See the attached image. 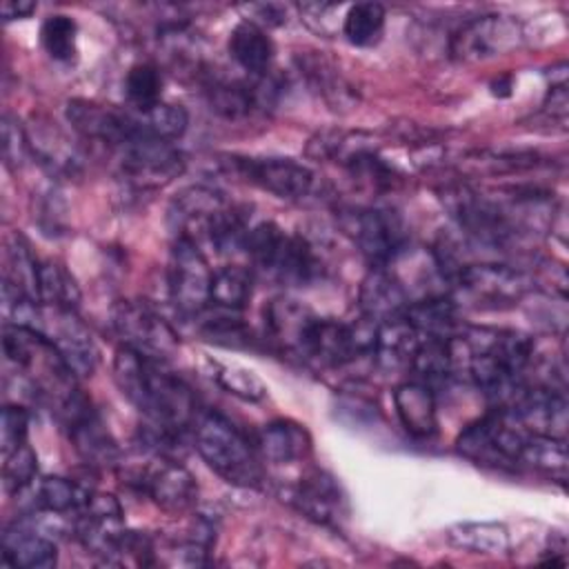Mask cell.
<instances>
[{
  "label": "cell",
  "mask_w": 569,
  "mask_h": 569,
  "mask_svg": "<svg viewBox=\"0 0 569 569\" xmlns=\"http://www.w3.org/2000/svg\"><path fill=\"white\" fill-rule=\"evenodd\" d=\"M113 380L122 396L149 418L151 427L178 438L193 427L196 398L178 376L162 369V362L120 347L113 358Z\"/></svg>",
  "instance_id": "6da1fadb"
},
{
  "label": "cell",
  "mask_w": 569,
  "mask_h": 569,
  "mask_svg": "<svg viewBox=\"0 0 569 569\" xmlns=\"http://www.w3.org/2000/svg\"><path fill=\"white\" fill-rule=\"evenodd\" d=\"M244 251L251 264L287 287H307L320 276V258L313 244L298 233H284L276 222L249 229Z\"/></svg>",
  "instance_id": "7a4b0ae2"
},
{
  "label": "cell",
  "mask_w": 569,
  "mask_h": 569,
  "mask_svg": "<svg viewBox=\"0 0 569 569\" xmlns=\"http://www.w3.org/2000/svg\"><path fill=\"white\" fill-rule=\"evenodd\" d=\"M193 440L202 460L229 485L256 487L262 469L251 440L222 413L202 411L193 422Z\"/></svg>",
  "instance_id": "3957f363"
},
{
  "label": "cell",
  "mask_w": 569,
  "mask_h": 569,
  "mask_svg": "<svg viewBox=\"0 0 569 569\" xmlns=\"http://www.w3.org/2000/svg\"><path fill=\"white\" fill-rule=\"evenodd\" d=\"M529 429L509 411L493 407L487 416L469 425L456 440L458 451L485 467H520Z\"/></svg>",
  "instance_id": "277c9868"
},
{
  "label": "cell",
  "mask_w": 569,
  "mask_h": 569,
  "mask_svg": "<svg viewBox=\"0 0 569 569\" xmlns=\"http://www.w3.org/2000/svg\"><path fill=\"white\" fill-rule=\"evenodd\" d=\"M340 224L371 267H389L409 242L405 220L398 211L387 207L342 211Z\"/></svg>",
  "instance_id": "5b68a950"
},
{
  "label": "cell",
  "mask_w": 569,
  "mask_h": 569,
  "mask_svg": "<svg viewBox=\"0 0 569 569\" xmlns=\"http://www.w3.org/2000/svg\"><path fill=\"white\" fill-rule=\"evenodd\" d=\"M111 327L122 340V347H129L151 360L162 362L178 349V333L147 302L118 300L111 309Z\"/></svg>",
  "instance_id": "8992f818"
},
{
  "label": "cell",
  "mask_w": 569,
  "mask_h": 569,
  "mask_svg": "<svg viewBox=\"0 0 569 569\" xmlns=\"http://www.w3.org/2000/svg\"><path fill=\"white\" fill-rule=\"evenodd\" d=\"M211 278L213 271L200 247L189 238L176 236L169 253L167 289L173 307L182 316H198L209 307Z\"/></svg>",
  "instance_id": "52a82bcc"
},
{
  "label": "cell",
  "mask_w": 569,
  "mask_h": 569,
  "mask_svg": "<svg viewBox=\"0 0 569 569\" xmlns=\"http://www.w3.org/2000/svg\"><path fill=\"white\" fill-rule=\"evenodd\" d=\"M456 291L476 307H509L529 291V278L511 264L465 262L451 278Z\"/></svg>",
  "instance_id": "ba28073f"
},
{
  "label": "cell",
  "mask_w": 569,
  "mask_h": 569,
  "mask_svg": "<svg viewBox=\"0 0 569 569\" xmlns=\"http://www.w3.org/2000/svg\"><path fill=\"white\" fill-rule=\"evenodd\" d=\"M124 178L138 187H160L182 173V153L164 140L142 131L133 133L116 149Z\"/></svg>",
  "instance_id": "9c48e42d"
},
{
  "label": "cell",
  "mask_w": 569,
  "mask_h": 569,
  "mask_svg": "<svg viewBox=\"0 0 569 569\" xmlns=\"http://www.w3.org/2000/svg\"><path fill=\"white\" fill-rule=\"evenodd\" d=\"M229 167L247 182L282 200H302L313 191V171L293 158H229Z\"/></svg>",
  "instance_id": "30bf717a"
},
{
  "label": "cell",
  "mask_w": 569,
  "mask_h": 569,
  "mask_svg": "<svg viewBox=\"0 0 569 569\" xmlns=\"http://www.w3.org/2000/svg\"><path fill=\"white\" fill-rule=\"evenodd\" d=\"M62 425L67 427L69 440L76 449V453L93 467L113 465L120 456V449L116 440L111 438L109 429L91 407V402L78 393L73 400L64 405V409L58 413Z\"/></svg>",
  "instance_id": "8fae6325"
},
{
  "label": "cell",
  "mask_w": 569,
  "mask_h": 569,
  "mask_svg": "<svg viewBox=\"0 0 569 569\" xmlns=\"http://www.w3.org/2000/svg\"><path fill=\"white\" fill-rule=\"evenodd\" d=\"M522 40L520 24L500 13L469 20L451 40V53L465 62L489 60L516 49Z\"/></svg>",
  "instance_id": "7c38bea8"
},
{
  "label": "cell",
  "mask_w": 569,
  "mask_h": 569,
  "mask_svg": "<svg viewBox=\"0 0 569 569\" xmlns=\"http://www.w3.org/2000/svg\"><path fill=\"white\" fill-rule=\"evenodd\" d=\"M47 309L51 316L44 313L42 333L53 342L76 378L91 376L98 365V349L91 331L78 318L76 309Z\"/></svg>",
  "instance_id": "4fadbf2b"
},
{
  "label": "cell",
  "mask_w": 569,
  "mask_h": 569,
  "mask_svg": "<svg viewBox=\"0 0 569 569\" xmlns=\"http://www.w3.org/2000/svg\"><path fill=\"white\" fill-rule=\"evenodd\" d=\"M67 120L80 136L102 142L113 151L140 131L131 111L113 109L111 104H100L84 98H73L67 102Z\"/></svg>",
  "instance_id": "5bb4252c"
},
{
  "label": "cell",
  "mask_w": 569,
  "mask_h": 569,
  "mask_svg": "<svg viewBox=\"0 0 569 569\" xmlns=\"http://www.w3.org/2000/svg\"><path fill=\"white\" fill-rule=\"evenodd\" d=\"M144 493L169 513H184L198 500V485L189 469L176 460L160 458L140 473Z\"/></svg>",
  "instance_id": "9a60e30c"
},
{
  "label": "cell",
  "mask_w": 569,
  "mask_h": 569,
  "mask_svg": "<svg viewBox=\"0 0 569 569\" xmlns=\"http://www.w3.org/2000/svg\"><path fill=\"white\" fill-rule=\"evenodd\" d=\"M318 316L291 298H276L264 307V336L269 342L291 356H307V345Z\"/></svg>",
  "instance_id": "2e32d148"
},
{
  "label": "cell",
  "mask_w": 569,
  "mask_h": 569,
  "mask_svg": "<svg viewBox=\"0 0 569 569\" xmlns=\"http://www.w3.org/2000/svg\"><path fill=\"white\" fill-rule=\"evenodd\" d=\"M229 202L222 193L209 187H187L176 196L169 207V222L176 236L189 238L198 244V238L207 240L209 227Z\"/></svg>",
  "instance_id": "e0dca14e"
},
{
  "label": "cell",
  "mask_w": 569,
  "mask_h": 569,
  "mask_svg": "<svg viewBox=\"0 0 569 569\" xmlns=\"http://www.w3.org/2000/svg\"><path fill=\"white\" fill-rule=\"evenodd\" d=\"M289 500L311 520L322 525H336L345 516V496L338 487V482L316 469L309 476H305L289 493Z\"/></svg>",
  "instance_id": "ac0fdd59"
},
{
  "label": "cell",
  "mask_w": 569,
  "mask_h": 569,
  "mask_svg": "<svg viewBox=\"0 0 569 569\" xmlns=\"http://www.w3.org/2000/svg\"><path fill=\"white\" fill-rule=\"evenodd\" d=\"M358 305L362 316L373 322H385L405 313L409 298L400 278L387 267H371L365 276L358 293Z\"/></svg>",
  "instance_id": "d6986e66"
},
{
  "label": "cell",
  "mask_w": 569,
  "mask_h": 569,
  "mask_svg": "<svg viewBox=\"0 0 569 569\" xmlns=\"http://www.w3.org/2000/svg\"><path fill=\"white\" fill-rule=\"evenodd\" d=\"M420 340H422V333L405 316H398V318L378 322L371 356L382 371L411 369Z\"/></svg>",
  "instance_id": "ffe728a7"
},
{
  "label": "cell",
  "mask_w": 569,
  "mask_h": 569,
  "mask_svg": "<svg viewBox=\"0 0 569 569\" xmlns=\"http://www.w3.org/2000/svg\"><path fill=\"white\" fill-rule=\"evenodd\" d=\"M2 560L11 567L49 569L58 562V549L51 538L27 522H13L2 531Z\"/></svg>",
  "instance_id": "44dd1931"
},
{
  "label": "cell",
  "mask_w": 569,
  "mask_h": 569,
  "mask_svg": "<svg viewBox=\"0 0 569 569\" xmlns=\"http://www.w3.org/2000/svg\"><path fill=\"white\" fill-rule=\"evenodd\" d=\"M393 407L400 425L413 438H431L438 431L436 398L429 385L420 380L398 385L393 389Z\"/></svg>",
  "instance_id": "7402d4cb"
},
{
  "label": "cell",
  "mask_w": 569,
  "mask_h": 569,
  "mask_svg": "<svg viewBox=\"0 0 569 569\" xmlns=\"http://www.w3.org/2000/svg\"><path fill=\"white\" fill-rule=\"evenodd\" d=\"M256 445L269 462L289 465L309 453L311 438L302 425L280 418L260 429Z\"/></svg>",
  "instance_id": "603a6c76"
},
{
  "label": "cell",
  "mask_w": 569,
  "mask_h": 569,
  "mask_svg": "<svg viewBox=\"0 0 569 569\" xmlns=\"http://www.w3.org/2000/svg\"><path fill=\"white\" fill-rule=\"evenodd\" d=\"M402 316L427 338L453 340L458 336V313L451 298L429 296L418 302H409Z\"/></svg>",
  "instance_id": "cb8c5ba5"
},
{
  "label": "cell",
  "mask_w": 569,
  "mask_h": 569,
  "mask_svg": "<svg viewBox=\"0 0 569 569\" xmlns=\"http://www.w3.org/2000/svg\"><path fill=\"white\" fill-rule=\"evenodd\" d=\"M229 53L247 73L264 76L273 58V42L262 27L244 20L229 36Z\"/></svg>",
  "instance_id": "d4e9b609"
},
{
  "label": "cell",
  "mask_w": 569,
  "mask_h": 569,
  "mask_svg": "<svg viewBox=\"0 0 569 569\" xmlns=\"http://www.w3.org/2000/svg\"><path fill=\"white\" fill-rule=\"evenodd\" d=\"M4 282L13 284L18 291L40 302V262L36 260L27 238L20 233H11L4 242Z\"/></svg>",
  "instance_id": "484cf974"
},
{
  "label": "cell",
  "mask_w": 569,
  "mask_h": 569,
  "mask_svg": "<svg viewBox=\"0 0 569 569\" xmlns=\"http://www.w3.org/2000/svg\"><path fill=\"white\" fill-rule=\"evenodd\" d=\"M447 540L469 553L496 556L509 549V533L500 522H458L447 529Z\"/></svg>",
  "instance_id": "4316f807"
},
{
  "label": "cell",
  "mask_w": 569,
  "mask_h": 569,
  "mask_svg": "<svg viewBox=\"0 0 569 569\" xmlns=\"http://www.w3.org/2000/svg\"><path fill=\"white\" fill-rule=\"evenodd\" d=\"M251 284L253 276L249 269L238 264H227L218 271H213L211 278V298L209 305L222 309V311H240L251 298Z\"/></svg>",
  "instance_id": "83f0119b"
},
{
  "label": "cell",
  "mask_w": 569,
  "mask_h": 569,
  "mask_svg": "<svg viewBox=\"0 0 569 569\" xmlns=\"http://www.w3.org/2000/svg\"><path fill=\"white\" fill-rule=\"evenodd\" d=\"M136 124L142 133L164 140V142H173L178 140L189 124V116L180 104H171V102H158L147 111H133Z\"/></svg>",
  "instance_id": "f1b7e54d"
},
{
  "label": "cell",
  "mask_w": 569,
  "mask_h": 569,
  "mask_svg": "<svg viewBox=\"0 0 569 569\" xmlns=\"http://www.w3.org/2000/svg\"><path fill=\"white\" fill-rule=\"evenodd\" d=\"M411 369L416 371L418 380L425 385L445 382L453 373V353H451V340L440 338H427L422 336L420 347L413 356Z\"/></svg>",
  "instance_id": "f546056e"
},
{
  "label": "cell",
  "mask_w": 569,
  "mask_h": 569,
  "mask_svg": "<svg viewBox=\"0 0 569 569\" xmlns=\"http://www.w3.org/2000/svg\"><path fill=\"white\" fill-rule=\"evenodd\" d=\"M385 31V7L378 2H356L342 18V33L356 47H371Z\"/></svg>",
  "instance_id": "4dcf8cb0"
},
{
  "label": "cell",
  "mask_w": 569,
  "mask_h": 569,
  "mask_svg": "<svg viewBox=\"0 0 569 569\" xmlns=\"http://www.w3.org/2000/svg\"><path fill=\"white\" fill-rule=\"evenodd\" d=\"M38 296L40 305L51 309H76L80 300L76 280L58 262H40Z\"/></svg>",
  "instance_id": "1f68e13d"
},
{
  "label": "cell",
  "mask_w": 569,
  "mask_h": 569,
  "mask_svg": "<svg viewBox=\"0 0 569 569\" xmlns=\"http://www.w3.org/2000/svg\"><path fill=\"white\" fill-rule=\"evenodd\" d=\"M87 489H80L76 482L62 476H47L36 487V507L51 516H62L78 511L84 500Z\"/></svg>",
  "instance_id": "d6a6232c"
},
{
  "label": "cell",
  "mask_w": 569,
  "mask_h": 569,
  "mask_svg": "<svg viewBox=\"0 0 569 569\" xmlns=\"http://www.w3.org/2000/svg\"><path fill=\"white\" fill-rule=\"evenodd\" d=\"M162 91V76L160 69L151 62H138L127 71L124 78V93L129 107L133 111H147L160 102Z\"/></svg>",
  "instance_id": "836d02e7"
},
{
  "label": "cell",
  "mask_w": 569,
  "mask_h": 569,
  "mask_svg": "<svg viewBox=\"0 0 569 569\" xmlns=\"http://www.w3.org/2000/svg\"><path fill=\"white\" fill-rule=\"evenodd\" d=\"M40 42L44 51L58 62H71L78 53V24L73 18L56 13L40 27Z\"/></svg>",
  "instance_id": "e575fe53"
},
{
  "label": "cell",
  "mask_w": 569,
  "mask_h": 569,
  "mask_svg": "<svg viewBox=\"0 0 569 569\" xmlns=\"http://www.w3.org/2000/svg\"><path fill=\"white\" fill-rule=\"evenodd\" d=\"M211 378L227 393H231L240 400H247V402H258L267 396V387L256 376V371H251L247 367H240V365L211 362Z\"/></svg>",
  "instance_id": "d590c367"
},
{
  "label": "cell",
  "mask_w": 569,
  "mask_h": 569,
  "mask_svg": "<svg viewBox=\"0 0 569 569\" xmlns=\"http://www.w3.org/2000/svg\"><path fill=\"white\" fill-rule=\"evenodd\" d=\"M309 82L322 93V98L331 104V107H342L347 102H353V91L351 84L331 67L327 64L322 58H311L302 64Z\"/></svg>",
  "instance_id": "8d00e7d4"
},
{
  "label": "cell",
  "mask_w": 569,
  "mask_h": 569,
  "mask_svg": "<svg viewBox=\"0 0 569 569\" xmlns=\"http://www.w3.org/2000/svg\"><path fill=\"white\" fill-rule=\"evenodd\" d=\"M38 473V458L29 445L2 456V487L7 493L18 496L33 485Z\"/></svg>",
  "instance_id": "74e56055"
},
{
  "label": "cell",
  "mask_w": 569,
  "mask_h": 569,
  "mask_svg": "<svg viewBox=\"0 0 569 569\" xmlns=\"http://www.w3.org/2000/svg\"><path fill=\"white\" fill-rule=\"evenodd\" d=\"M233 311H224L222 316L209 318L202 325V336L222 347H247L251 345V331L240 322V318H231Z\"/></svg>",
  "instance_id": "f35d334b"
},
{
  "label": "cell",
  "mask_w": 569,
  "mask_h": 569,
  "mask_svg": "<svg viewBox=\"0 0 569 569\" xmlns=\"http://www.w3.org/2000/svg\"><path fill=\"white\" fill-rule=\"evenodd\" d=\"M29 411L18 405H4L0 418V453L7 456L18 447L27 445Z\"/></svg>",
  "instance_id": "ab89813d"
},
{
  "label": "cell",
  "mask_w": 569,
  "mask_h": 569,
  "mask_svg": "<svg viewBox=\"0 0 569 569\" xmlns=\"http://www.w3.org/2000/svg\"><path fill=\"white\" fill-rule=\"evenodd\" d=\"M27 147H29V142H27V136H24L20 122L13 116L4 113L2 116V156H4V162L11 169L20 167L27 158Z\"/></svg>",
  "instance_id": "60d3db41"
},
{
  "label": "cell",
  "mask_w": 569,
  "mask_h": 569,
  "mask_svg": "<svg viewBox=\"0 0 569 569\" xmlns=\"http://www.w3.org/2000/svg\"><path fill=\"white\" fill-rule=\"evenodd\" d=\"M36 11L33 2H24V0H7L2 2V18L13 20V18H29Z\"/></svg>",
  "instance_id": "b9f144b4"
}]
</instances>
